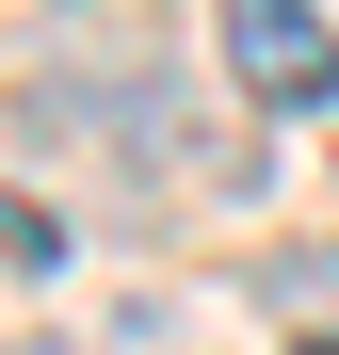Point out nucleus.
<instances>
[{
    "label": "nucleus",
    "mask_w": 339,
    "mask_h": 355,
    "mask_svg": "<svg viewBox=\"0 0 339 355\" xmlns=\"http://www.w3.org/2000/svg\"><path fill=\"white\" fill-rule=\"evenodd\" d=\"M49 259H65V226H49L33 194H0V275H49Z\"/></svg>",
    "instance_id": "nucleus-2"
},
{
    "label": "nucleus",
    "mask_w": 339,
    "mask_h": 355,
    "mask_svg": "<svg viewBox=\"0 0 339 355\" xmlns=\"http://www.w3.org/2000/svg\"><path fill=\"white\" fill-rule=\"evenodd\" d=\"M307 355H339V339H307Z\"/></svg>",
    "instance_id": "nucleus-3"
},
{
    "label": "nucleus",
    "mask_w": 339,
    "mask_h": 355,
    "mask_svg": "<svg viewBox=\"0 0 339 355\" xmlns=\"http://www.w3.org/2000/svg\"><path fill=\"white\" fill-rule=\"evenodd\" d=\"M210 49H226V81L275 97V113H323L339 97V17L323 0H210Z\"/></svg>",
    "instance_id": "nucleus-1"
}]
</instances>
